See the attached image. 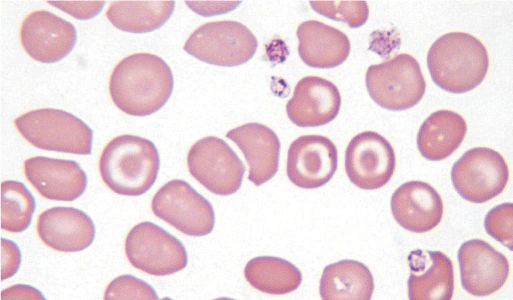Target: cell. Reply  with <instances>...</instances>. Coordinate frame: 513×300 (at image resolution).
Returning a JSON list of instances; mask_svg holds the SVG:
<instances>
[{
  "label": "cell",
  "mask_w": 513,
  "mask_h": 300,
  "mask_svg": "<svg viewBox=\"0 0 513 300\" xmlns=\"http://www.w3.org/2000/svg\"><path fill=\"white\" fill-rule=\"evenodd\" d=\"M392 145L374 131L354 136L345 151V171L350 181L363 190H375L389 182L395 171Z\"/></svg>",
  "instance_id": "obj_11"
},
{
  "label": "cell",
  "mask_w": 513,
  "mask_h": 300,
  "mask_svg": "<svg viewBox=\"0 0 513 300\" xmlns=\"http://www.w3.org/2000/svg\"><path fill=\"white\" fill-rule=\"evenodd\" d=\"M1 299H44V296L29 285H14L1 292Z\"/></svg>",
  "instance_id": "obj_32"
},
{
  "label": "cell",
  "mask_w": 513,
  "mask_h": 300,
  "mask_svg": "<svg viewBox=\"0 0 513 300\" xmlns=\"http://www.w3.org/2000/svg\"><path fill=\"white\" fill-rule=\"evenodd\" d=\"M242 151L249 166L248 180L260 186L269 181L278 171L280 141L269 127L252 122L227 132Z\"/></svg>",
  "instance_id": "obj_20"
},
{
  "label": "cell",
  "mask_w": 513,
  "mask_h": 300,
  "mask_svg": "<svg viewBox=\"0 0 513 300\" xmlns=\"http://www.w3.org/2000/svg\"><path fill=\"white\" fill-rule=\"evenodd\" d=\"M160 158L150 140L130 134L110 140L99 158V173L113 192L124 196H139L155 183Z\"/></svg>",
  "instance_id": "obj_3"
},
{
  "label": "cell",
  "mask_w": 513,
  "mask_h": 300,
  "mask_svg": "<svg viewBox=\"0 0 513 300\" xmlns=\"http://www.w3.org/2000/svg\"><path fill=\"white\" fill-rule=\"evenodd\" d=\"M509 180L503 156L488 147L467 150L452 166L451 181L457 193L473 203H485L501 194Z\"/></svg>",
  "instance_id": "obj_7"
},
{
  "label": "cell",
  "mask_w": 513,
  "mask_h": 300,
  "mask_svg": "<svg viewBox=\"0 0 513 300\" xmlns=\"http://www.w3.org/2000/svg\"><path fill=\"white\" fill-rule=\"evenodd\" d=\"M365 84L372 100L380 107L392 111L415 106L426 90L418 61L407 53L397 54L387 61L369 66Z\"/></svg>",
  "instance_id": "obj_5"
},
{
  "label": "cell",
  "mask_w": 513,
  "mask_h": 300,
  "mask_svg": "<svg viewBox=\"0 0 513 300\" xmlns=\"http://www.w3.org/2000/svg\"><path fill=\"white\" fill-rule=\"evenodd\" d=\"M151 209L156 217L188 236H205L214 228L211 203L184 180L164 184L153 196Z\"/></svg>",
  "instance_id": "obj_8"
},
{
  "label": "cell",
  "mask_w": 513,
  "mask_h": 300,
  "mask_svg": "<svg viewBox=\"0 0 513 300\" xmlns=\"http://www.w3.org/2000/svg\"><path fill=\"white\" fill-rule=\"evenodd\" d=\"M104 299H158L156 291L145 281L125 274L112 280L104 294Z\"/></svg>",
  "instance_id": "obj_28"
},
{
  "label": "cell",
  "mask_w": 513,
  "mask_h": 300,
  "mask_svg": "<svg viewBox=\"0 0 513 300\" xmlns=\"http://www.w3.org/2000/svg\"><path fill=\"white\" fill-rule=\"evenodd\" d=\"M244 276L253 288L272 295L288 294L302 281L301 272L295 265L273 256L251 259L244 268Z\"/></svg>",
  "instance_id": "obj_25"
},
{
  "label": "cell",
  "mask_w": 513,
  "mask_h": 300,
  "mask_svg": "<svg viewBox=\"0 0 513 300\" xmlns=\"http://www.w3.org/2000/svg\"><path fill=\"white\" fill-rule=\"evenodd\" d=\"M427 66L437 86L461 94L484 80L489 68L488 51L475 36L450 32L433 42L427 54Z\"/></svg>",
  "instance_id": "obj_2"
},
{
  "label": "cell",
  "mask_w": 513,
  "mask_h": 300,
  "mask_svg": "<svg viewBox=\"0 0 513 300\" xmlns=\"http://www.w3.org/2000/svg\"><path fill=\"white\" fill-rule=\"evenodd\" d=\"M310 6L324 17L344 22L351 28L364 25L369 16L366 1H310Z\"/></svg>",
  "instance_id": "obj_27"
},
{
  "label": "cell",
  "mask_w": 513,
  "mask_h": 300,
  "mask_svg": "<svg viewBox=\"0 0 513 300\" xmlns=\"http://www.w3.org/2000/svg\"><path fill=\"white\" fill-rule=\"evenodd\" d=\"M189 173L210 192L226 196L241 186L245 166L221 138L204 137L196 141L188 151Z\"/></svg>",
  "instance_id": "obj_10"
},
{
  "label": "cell",
  "mask_w": 513,
  "mask_h": 300,
  "mask_svg": "<svg viewBox=\"0 0 513 300\" xmlns=\"http://www.w3.org/2000/svg\"><path fill=\"white\" fill-rule=\"evenodd\" d=\"M168 64L151 53L124 57L112 70L109 93L114 104L132 116H148L161 109L173 91Z\"/></svg>",
  "instance_id": "obj_1"
},
{
  "label": "cell",
  "mask_w": 513,
  "mask_h": 300,
  "mask_svg": "<svg viewBox=\"0 0 513 300\" xmlns=\"http://www.w3.org/2000/svg\"><path fill=\"white\" fill-rule=\"evenodd\" d=\"M255 35L237 21L202 24L188 37L183 49L208 64L233 67L249 61L257 50Z\"/></svg>",
  "instance_id": "obj_6"
},
{
  "label": "cell",
  "mask_w": 513,
  "mask_h": 300,
  "mask_svg": "<svg viewBox=\"0 0 513 300\" xmlns=\"http://www.w3.org/2000/svg\"><path fill=\"white\" fill-rule=\"evenodd\" d=\"M462 287L474 296H488L505 284L509 275V262L504 254L488 242L471 239L458 250Z\"/></svg>",
  "instance_id": "obj_14"
},
{
  "label": "cell",
  "mask_w": 513,
  "mask_h": 300,
  "mask_svg": "<svg viewBox=\"0 0 513 300\" xmlns=\"http://www.w3.org/2000/svg\"><path fill=\"white\" fill-rule=\"evenodd\" d=\"M391 212L396 222L414 233H424L435 228L443 216V201L430 184L409 181L392 194Z\"/></svg>",
  "instance_id": "obj_18"
},
{
  "label": "cell",
  "mask_w": 513,
  "mask_h": 300,
  "mask_svg": "<svg viewBox=\"0 0 513 300\" xmlns=\"http://www.w3.org/2000/svg\"><path fill=\"white\" fill-rule=\"evenodd\" d=\"M513 204L502 203L492 208L485 216L486 232L495 240L512 250Z\"/></svg>",
  "instance_id": "obj_29"
},
{
  "label": "cell",
  "mask_w": 513,
  "mask_h": 300,
  "mask_svg": "<svg viewBox=\"0 0 513 300\" xmlns=\"http://www.w3.org/2000/svg\"><path fill=\"white\" fill-rule=\"evenodd\" d=\"M130 264L153 276H166L184 269L188 257L183 244L152 222L135 225L125 239Z\"/></svg>",
  "instance_id": "obj_9"
},
{
  "label": "cell",
  "mask_w": 513,
  "mask_h": 300,
  "mask_svg": "<svg viewBox=\"0 0 513 300\" xmlns=\"http://www.w3.org/2000/svg\"><path fill=\"white\" fill-rule=\"evenodd\" d=\"M23 49L34 60L55 63L65 58L77 41L75 26L47 10L28 14L20 27Z\"/></svg>",
  "instance_id": "obj_12"
},
{
  "label": "cell",
  "mask_w": 513,
  "mask_h": 300,
  "mask_svg": "<svg viewBox=\"0 0 513 300\" xmlns=\"http://www.w3.org/2000/svg\"><path fill=\"white\" fill-rule=\"evenodd\" d=\"M337 160V148L329 138L303 135L295 139L288 149L287 176L300 188H319L335 174Z\"/></svg>",
  "instance_id": "obj_13"
},
{
  "label": "cell",
  "mask_w": 513,
  "mask_h": 300,
  "mask_svg": "<svg viewBox=\"0 0 513 300\" xmlns=\"http://www.w3.org/2000/svg\"><path fill=\"white\" fill-rule=\"evenodd\" d=\"M298 53L313 68L329 69L341 65L350 53V40L339 29L317 20L302 22L296 31Z\"/></svg>",
  "instance_id": "obj_21"
},
{
  "label": "cell",
  "mask_w": 513,
  "mask_h": 300,
  "mask_svg": "<svg viewBox=\"0 0 513 300\" xmlns=\"http://www.w3.org/2000/svg\"><path fill=\"white\" fill-rule=\"evenodd\" d=\"M47 3L80 20L95 17L105 4L104 1H48Z\"/></svg>",
  "instance_id": "obj_30"
},
{
  "label": "cell",
  "mask_w": 513,
  "mask_h": 300,
  "mask_svg": "<svg viewBox=\"0 0 513 300\" xmlns=\"http://www.w3.org/2000/svg\"><path fill=\"white\" fill-rule=\"evenodd\" d=\"M466 132L467 124L460 114L446 109L435 111L419 128L418 150L428 160H443L457 150Z\"/></svg>",
  "instance_id": "obj_22"
},
{
  "label": "cell",
  "mask_w": 513,
  "mask_h": 300,
  "mask_svg": "<svg viewBox=\"0 0 513 300\" xmlns=\"http://www.w3.org/2000/svg\"><path fill=\"white\" fill-rule=\"evenodd\" d=\"M20 263L21 252L18 246L13 241L1 238V280L13 276Z\"/></svg>",
  "instance_id": "obj_31"
},
{
  "label": "cell",
  "mask_w": 513,
  "mask_h": 300,
  "mask_svg": "<svg viewBox=\"0 0 513 300\" xmlns=\"http://www.w3.org/2000/svg\"><path fill=\"white\" fill-rule=\"evenodd\" d=\"M340 106L341 96L335 84L318 76H307L296 84L286 112L299 127H318L331 122Z\"/></svg>",
  "instance_id": "obj_16"
},
{
  "label": "cell",
  "mask_w": 513,
  "mask_h": 300,
  "mask_svg": "<svg viewBox=\"0 0 513 300\" xmlns=\"http://www.w3.org/2000/svg\"><path fill=\"white\" fill-rule=\"evenodd\" d=\"M174 1H112L106 17L119 30L148 33L157 30L170 18Z\"/></svg>",
  "instance_id": "obj_24"
},
{
  "label": "cell",
  "mask_w": 513,
  "mask_h": 300,
  "mask_svg": "<svg viewBox=\"0 0 513 300\" xmlns=\"http://www.w3.org/2000/svg\"><path fill=\"white\" fill-rule=\"evenodd\" d=\"M410 300H450L454 292L451 259L441 251L417 249L408 255Z\"/></svg>",
  "instance_id": "obj_19"
},
{
  "label": "cell",
  "mask_w": 513,
  "mask_h": 300,
  "mask_svg": "<svg viewBox=\"0 0 513 300\" xmlns=\"http://www.w3.org/2000/svg\"><path fill=\"white\" fill-rule=\"evenodd\" d=\"M36 202L28 188L19 181L1 184V228L11 233L25 231L35 212Z\"/></svg>",
  "instance_id": "obj_26"
},
{
  "label": "cell",
  "mask_w": 513,
  "mask_h": 300,
  "mask_svg": "<svg viewBox=\"0 0 513 300\" xmlns=\"http://www.w3.org/2000/svg\"><path fill=\"white\" fill-rule=\"evenodd\" d=\"M14 124L21 136L36 148L77 155L92 152V129L64 110H32L18 116Z\"/></svg>",
  "instance_id": "obj_4"
},
{
  "label": "cell",
  "mask_w": 513,
  "mask_h": 300,
  "mask_svg": "<svg viewBox=\"0 0 513 300\" xmlns=\"http://www.w3.org/2000/svg\"><path fill=\"white\" fill-rule=\"evenodd\" d=\"M37 233L48 247L60 252H79L91 245L95 237L92 219L73 207H52L37 219Z\"/></svg>",
  "instance_id": "obj_17"
},
{
  "label": "cell",
  "mask_w": 513,
  "mask_h": 300,
  "mask_svg": "<svg viewBox=\"0 0 513 300\" xmlns=\"http://www.w3.org/2000/svg\"><path fill=\"white\" fill-rule=\"evenodd\" d=\"M23 169L28 182L49 200L73 201L87 186L86 173L73 160L36 156L26 159Z\"/></svg>",
  "instance_id": "obj_15"
},
{
  "label": "cell",
  "mask_w": 513,
  "mask_h": 300,
  "mask_svg": "<svg viewBox=\"0 0 513 300\" xmlns=\"http://www.w3.org/2000/svg\"><path fill=\"white\" fill-rule=\"evenodd\" d=\"M319 290L323 300H369L374 279L366 265L345 259L324 268Z\"/></svg>",
  "instance_id": "obj_23"
}]
</instances>
